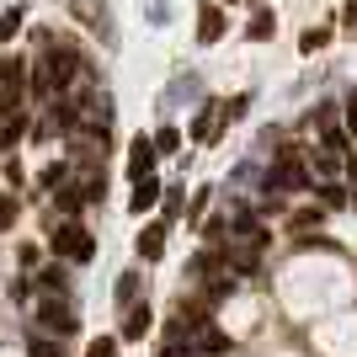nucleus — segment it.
<instances>
[{"mask_svg":"<svg viewBox=\"0 0 357 357\" xmlns=\"http://www.w3.org/2000/svg\"><path fill=\"white\" fill-rule=\"evenodd\" d=\"M22 80H27V59H6V64H0V91H6V102H11V107H16Z\"/></svg>","mask_w":357,"mask_h":357,"instance_id":"6e6552de","label":"nucleus"},{"mask_svg":"<svg viewBox=\"0 0 357 357\" xmlns=\"http://www.w3.org/2000/svg\"><path fill=\"white\" fill-rule=\"evenodd\" d=\"M347 123H352V134H357V96H352V107H347Z\"/></svg>","mask_w":357,"mask_h":357,"instance_id":"a878e982","label":"nucleus"},{"mask_svg":"<svg viewBox=\"0 0 357 357\" xmlns=\"http://www.w3.org/2000/svg\"><path fill=\"white\" fill-rule=\"evenodd\" d=\"M326 43H331L326 27H304V38H298V48H304V54H314V48H326Z\"/></svg>","mask_w":357,"mask_h":357,"instance_id":"ddd939ff","label":"nucleus"},{"mask_svg":"<svg viewBox=\"0 0 357 357\" xmlns=\"http://www.w3.org/2000/svg\"><path fill=\"white\" fill-rule=\"evenodd\" d=\"M314 165H320V171H336V165H342V155H331V149H320V155H314Z\"/></svg>","mask_w":357,"mask_h":357,"instance_id":"5701e85b","label":"nucleus"},{"mask_svg":"<svg viewBox=\"0 0 357 357\" xmlns=\"http://www.w3.org/2000/svg\"><path fill=\"white\" fill-rule=\"evenodd\" d=\"M160 192H165V187H160L155 176H139V181H134V197H128V208H134V213L155 208V203H160Z\"/></svg>","mask_w":357,"mask_h":357,"instance_id":"0eeeda50","label":"nucleus"},{"mask_svg":"<svg viewBox=\"0 0 357 357\" xmlns=\"http://www.w3.org/2000/svg\"><path fill=\"white\" fill-rule=\"evenodd\" d=\"M27 352H32V357H59V347H48V342H32Z\"/></svg>","mask_w":357,"mask_h":357,"instance_id":"393cba45","label":"nucleus"},{"mask_svg":"<svg viewBox=\"0 0 357 357\" xmlns=\"http://www.w3.org/2000/svg\"><path fill=\"white\" fill-rule=\"evenodd\" d=\"M134 294H139V272H123L118 278V304H134Z\"/></svg>","mask_w":357,"mask_h":357,"instance_id":"4468645a","label":"nucleus"},{"mask_svg":"<svg viewBox=\"0 0 357 357\" xmlns=\"http://www.w3.org/2000/svg\"><path fill=\"white\" fill-rule=\"evenodd\" d=\"M11 224H16V203H11V197H0V229H11Z\"/></svg>","mask_w":357,"mask_h":357,"instance_id":"412c9836","label":"nucleus"},{"mask_svg":"<svg viewBox=\"0 0 357 357\" xmlns=\"http://www.w3.org/2000/svg\"><path fill=\"white\" fill-rule=\"evenodd\" d=\"M70 11L80 16V22H86V27L96 32L107 48L118 43V32H112V16H107V0H70Z\"/></svg>","mask_w":357,"mask_h":357,"instance_id":"7ed1b4c3","label":"nucleus"},{"mask_svg":"<svg viewBox=\"0 0 357 357\" xmlns=\"http://www.w3.org/2000/svg\"><path fill=\"white\" fill-rule=\"evenodd\" d=\"M342 27L357 38V0H347V11H342Z\"/></svg>","mask_w":357,"mask_h":357,"instance_id":"4be33fe9","label":"nucleus"},{"mask_svg":"<svg viewBox=\"0 0 357 357\" xmlns=\"http://www.w3.org/2000/svg\"><path fill=\"white\" fill-rule=\"evenodd\" d=\"M149 171H155V144H149V139H134V149H128V176H149Z\"/></svg>","mask_w":357,"mask_h":357,"instance_id":"1a4fd4ad","label":"nucleus"},{"mask_svg":"<svg viewBox=\"0 0 357 357\" xmlns=\"http://www.w3.org/2000/svg\"><path fill=\"white\" fill-rule=\"evenodd\" d=\"M149 144H155V155H176V144H181V134H176V128H160V134L149 139Z\"/></svg>","mask_w":357,"mask_h":357,"instance_id":"f8f14e48","label":"nucleus"},{"mask_svg":"<svg viewBox=\"0 0 357 357\" xmlns=\"http://www.w3.org/2000/svg\"><path fill=\"white\" fill-rule=\"evenodd\" d=\"M54 256H59V261H91V256H96V235H86V224L64 219L59 229H54Z\"/></svg>","mask_w":357,"mask_h":357,"instance_id":"f257e3e1","label":"nucleus"},{"mask_svg":"<svg viewBox=\"0 0 357 357\" xmlns=\"http://www.w3.org/2000/svg\"><path fill=\"white\" fill-rule=\"evenodd\" d=\"M16 32H22V11H16V6H11V11L0 16V38H6V43H11Z\"/></svg>","mask_w":357,"mask_h":357,"instance_id":"f3484780","label":"nucleus"},{"mask_svg":"<svg viewBox=\"0 0 357 357\" xmlns=\"http://www.w3.org/2000/svg\"><path fill=\"white\" fill-rule=\"evenodd\" d=\"M38 326H43V331H54V336H70V331L80 326V320H75V310H70V304H59V298H43V304H38Z\"/></svg>","mask_w":357,"mask_h":357,"instance_id":"20e7f679","label":"nucleus"},{"mask_svg":"<svg viewBox=\"0 0 357 357\" xmlns=\"http://www.w3.org/2000/svg\"><path fill=\"white\" fill-rule=\"evenodd\" d=\"M320 197H326V208H347V192L336 187V181H326V187H320Z\"/></svg>","mask_w":357,"mask_h":357,"instance_id":"a211bd4d","label":"nucleus"},{"mask_svg":"<svg viewBox=\"0 0 357 357\" xmlns=\"http://www.w3.org/2000/svg\"><path fill=\"white\" fill-rule=\"evenodd\" d=\"M59 181H64V165H48V171H43V187H48V192H54Z\"/></svg>","mask_w":357,"mask_h":357,"instance_id":"b1692460","label":"nucleus"},{"mask_svg":"<svg viewBox=\"0 0 357 357\" xmlns=\"http://www.w3.org/2000/svg\"><path fill=\"white\" fill-rule=\"evenodd\" d=\"M304 187H310L304 160H298L294 149H283V155L272 160V171H267V192H304Z\"/></svg>","mask_w":357,"mask_h":357,"instance_id":"f03ea898","label":"nucleus"},{"mask_svg":"<svg viewBox=\"0 0 357 357\" xmlns=\"http://www.w3.org/2000/svg\"><path fill=\"white\" fill-rule=\"evenodd\" d=\"M38 288H48V294H64V288H70V272H64L59 261H54V267H43V272H38Z\"/></svg>","mask_w":357,"mask_h":357,"instance_id":"9b49d317","label":"nucleus"},{"mask_svg":"<svg viewBox=\"0 0 357 357\" xmlns=\"http://www.w3.org/2000/svg\"><path fill=\"white\" fill-rule=\"evenodd\" d=\"M224 38V11L213 0H203V11H197V43H219Z\"/></svg>","mask_w":357,"mask_h":357,"instance_id":"39448f33","label":"nucleus"},{"mask_svg":"<svg viewBox=\"0 0 357 357\" xmlns=\"http://www.w3.org/2000/svg\"><path fill=\"white\" fill-rule=\"evenodd\" d=\"M352 181H357V160H352Z\"/></svg>","mask_w":357,"mask_h":357,"instance_id":"bb28decb","label":"nucleus"},{"mask_svg":"<svg viewBox=\"0 0 357 357\" xmlns=\"http://www.w3.org/2000/svg\"><path fill=\"white\" fill-rule=\"evenodd\" d=\"M213 118H219V112L208 107V112H203V118L192 123V139H213Z\"/></svg>","mask_w":357,"mask_h":357,"instance_id":"aec40b11","label":"nucleus"},{"mask_svg":"<svg viewBox=\"0 0 357 357\" xmlns=\"http://www.w3.org/2000/svg\"><path fill=\"white\" fill-rule=\"evenodd\" d=\"M272 27H278V22H272V11H261V16L251 22V38L261 43V38H272Z\"/></svg>","mask_w":357,"mask_h":357,"instance_id":"6ab92c4d","label":"nucleus"},{"mask_svg":"<svg viewBox=\"0 0 357 357\" xmlns=\"http://www.w3.org/2000/svg\"><path fill=\"white\" fill-rule=\"evenodd\" d=\"M86 357H118V336H96V342L86 347Z\"/></svg>","mask_w":357,"mask_h":357,"instance_id":"2eb2a0df","label":"nucleus"},{"mask_svg":"<svg viewBox=\"0 0 357 357\" xmlns=\"http://www.w3.org/2000/svg\"><path fill=\"white\" fill-rule=\"evenodd\" d=\"M149 326H155V314H149L144 304H128V314H123V342H139V336H149Z\"/></svg>","mask_w":357,"mask_h":357,"instance_id":"423d86ee","label":"nucleus"},{"mask_svg":"<svg viewBox=\"0 0 357 357\" xmlns=\"http://www.w3.org/2000/svg\"><path fill=\"white\" fill-rule=\"evenodd\" d=\"M245 107H251V96H229L219 112H224V123H235V118H245Z\"/></svg>","mask_w":357,"mask_h":357,"instance_id":"dca6fc26","label":"nucleus"},{"mask_svg":"<svg viewBox=\"0 0 357 357\" xmlns=\"http://www.w3.org/2000/svg\"><path fill=\"white\" fill-rule=\"evenodd\" d=\"M160 251H165V224H149V229H139V256H144V261H155Z\"/></svg>","mask_w":357,"mask_h":357,"instance_id":"9d476101","label":"nucleus"}]
</instances>
